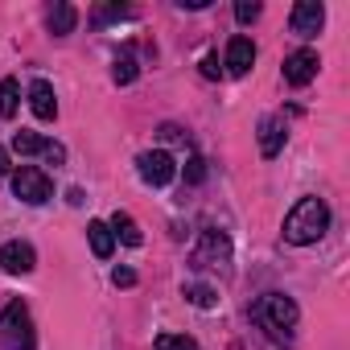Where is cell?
<instances>
[{
    "mask_svg": "<svg viewBox=\"0 0 350 350\" xmlns=\"http://www.w3.org/2000/svg\"><path fill=\"white\" fill-rule=\"evenodd\" d=\"M325 231H329V206H325L321 198H301V202L288 211V219H284V239L297 243V247L317 243Z\"/></svg>",
    "mask_w": 350,
    "mask_h": 350,
    "instance_id": "6da1fadb",
    "label": "cell"
},
{
    "mask_svg": "<svg viewBox=\"0 0 350 350\" xmlns=\"http://www.w3.org/2000/svg\"><path fill=\"white\" fill-rule=\"evenodd\" d=\"M0 342H5V350H33V317L25 301L5 305V313H0Z\"/></svg>",
    "mask_w": 350,
    "mask_h": 350,
    "instance_id": "7a4b0ae2",
    "label": "cell"
},
{
    "mask_svg": "<svg viewBox=\"0 0 350 350\" xmlns=\"http://www.w3.org/2000/svg\"><path fill=\"white\" fill-rule=\"evenodd\" d=\"M13 194H17L21 202H29V206H42V202L54 198V182L46 178L38 165H21V169L13 173Z\"/></svg>",
    "mask_w": 350,
    "mask_h": 350,
    "instance_id": "3957f363",
    "label": "cell"
},
{
    "mask_svg": "<svg viewBox=\"0 0 350 350\" xmlns=\"http://www.w3.org/2000/svg\"><path fill=\"white\" fill-rule=\"evenodd\" d=\"M136 173H140V182L144 186H152V190H161V186H169L173 178H178V161H173L169 152H140L136 157Z\"/></svg>",
    "mask_w": 350,
    "mask_h": 350,
    "instance_id": "277c9868",
    "label": "cell"
},
{
    "mask_svg": "<svg viewBox=\"0 0 350 350\" xmlns=\"http://www.w3.org/2000/svg\"><path fill=\"white\" fill-rule=\"evenodd\" d=\"M260 321L268 325V329H293L297 325V301L293 297H284V293H268L264 297V305H260Z\"/></svg>",
    "mask_w": 350,
    "mask_h": 350,
    "instance_id": "5b68a950",
    "label": "cell"
},
{
    "mask_svg": "<svg viewBox=\"0 0 350 350\" xmlns=\"http://www.w3.org/2000/svg\"><path fill=\"white\" fill-rule=\"evenodd\" d=\"M317 66H321V58H317V50H293L288 58H284V83H293V87H305V83H313L317 79Z\"/></svg>",
    "mask_w": 350,
    "mask_h": 350,
    "instance_id": "8992f818",
    "label": "cell"
},
{
    "mask_svg": "<svg viewBox=\"0 0 350 350\" xmlns=\"http://www.w3.org/2000/svg\"><path fill=\"white\" fill-rule=\"evenodd\" d=\"M33 264H38V252L25 239H9L5 247H0V268H5L9 276H25V272H33Z\"/></svg>",
    "mask_w": 350,
    "mask_h": 350,
    "instance_id": "52a82bcc",
    "label": "cell"
},
{
    "mask_svg": "<svg viewBox=\"0 0 350 350\" xmlns=\"http://www.w3.org/2000/svg\"><path fill=\"white\" fill-rule=\"evenodd\" d=\"M293 33L297 38H317V29L325 25V5L321 0H301V5L293 9Z\"/></svg>",
    "mask_w": 350,
    "mask_h": 350,
    "instance_id": "ba28073f",
    "label": "cell"
},
{
    "mask_svg": "<svg viewBox=\"0 0 350 350\" xmlns=\"http://www.w3.org/2000/svg\"><path fill=\"white\" fill-rule=\"evenodd\" d=\"M252 62H256V46H252V38H231V46H227V75H247L252 70Z\"/></svg>",
    "mask_w": 350,
    "mask_h": 350,
    "instance_id": "9c48e42d",
    "label": "cell"
},
{
    "mask_svg": "<svg viewBox=\"0 0 350 350\" xmlns=\"http://www.w3.org/2000/svg\"><path fill=\"white\" fill-rule=\"evenodd\" d=\"M29 107H33L38 120H54L58 116V99H54V87L46 79H33L29 83Z\"/></svg>",
    "mask_w": 350,
    "mask_h": 350,
    "instance_id": "30bf717a",
    "label": "cell"
},
{
    "mask_svg": "<svg viewBox=\"0 0 350 350\" xmlns=\"http://www.w3.org/2000/svg\"><path fill=\"white\" fill-rule=\"evenodd\" d=\"M284 136H288V132H284V120H280V116H268V120L260 124V152H264V157H276V152L284 148Z\"/></svg>",
    "mask_w": 350,
    "mask_h": 350,
    "instance_id": "8fae6325",
    "label": "cell"
},
{
    "mask_svg": "<svg viewBox=\"0 0 350 350\" xmlns=\"http://www.w3.org/2000/svg\"><path fill=\"white\" fill-rule=\"evenodd\" d=\"M107 227H111V235H116L120 243H128V247H140V243H144V235H140L136 219H132V215H124V211H116Z\"/></svg>",
    "mask_w": 350,
    "mask_h": 350,
    "instance_id": "7c38bea8",
    "label": "cell"
},
{
    "mask_svg": "<svg viewBox=\"0 0 350 350\" xmlns=\"http://www.w3.org/2000/svg\"><path fill=\"white\" fill-rule=\"evenodd\" d=\"M46 25H50V33H54V38H66V33L79 25L75 5H66V0H62V5H54V9H50V17H46Z\"/></svg>",
    "mask_w": 350,
    "mask_h": 350,
    "instance_id": "4fadbf2b",
    "label": "cell"
},
{
    "mask_svg": "<svg viewBox=\"0 0 350 350\" xmlns=\"http://www.w3.org/2000/svg\"><path fill=\"white\" fill-rule=\"evenodd\" d=\"M87 239H91V252H95L99 260H107V256H111V247H116L111 227H107V223H99V219H91V223H87Z\"/></svg>",
    "mask_w": 350,
    "mask_h": 350,
    "instance_id": "5bb4252c",
    "label": "cell"
},
{
    "mask_svg": "<svg viewBox=\"0 0 350 350\" xmlns=\"http://www.w3.org/2000/svg\"><path fill=\"white\" fill-rule=\"evenodd\" d=\"M136 75H140V66H136V54H132V46H124V50L116 54V66H111V79H116L120 87H128V83H136Z\"/></svg>",
    "mask_w": 350,
    "mask_h": 350,
    "instance_id": "9a60e30c",
    "label": "cell"
},
{
    "mask_svg": "<svg viewBox=\"0 0 350 350\" xmlns=\"http://www.w3.org/2000/svg\"><path fill=\"white\" fill-rule=\"evenodd\" d=\"M50 144H54V140H42L38 132H25V128H21V132H13V148H17L21 157H46V148H50Z\"/></svg>",
    "mask_w": 350,
    "mask_h": 350,
    "instance_id": "2e32d148",
    "label": "cell"
},
{
    "mask_svg": "<svg viewBox=\"0 0 350 350\" xmlns=\"http://www.w3.org/2000/svg\"><path fill=\"white\" fill-rule=\"evenodd\" d=\"M17 107H21V87H17V79H0V116L13 120Z\"/></svg>",
    "mask_w": 350,
    "mask_h": 350,
    "instance_id": "e0dca14e",
    "label": "cell"
},
{
    "mask_svg": "<svg viewBox=\"0 0 350 350\" xmlns=\"http://www.w3.org/2000/svg\"><path fill=\"white\" fill-rule=\"evenodd\" d=\"M124 17H128V5H99V9L91 13V25H95V29H103V25L124 21Z\"/></svg>",
    "mask_w": 350,
    "mask_h": 350,
    "instance_id": "ac0fdd59",
    "label": "cell"
},
{
    "mask_svg": "<svg viewBox=\"0 0 350 350\" xmlns=\"http://www.w3.org/2000/svg\"><path fill=\"white\" fill-rule=\"evenodd\" d=\"M186 297H190L198 309H215V301H219V293H215L211 284H186Z\"/></svg>",
    "mask_w": 350,
    "mask_h": 350,
    "instance_id": "d6986e66",
    "label": "cell"
},
{
    "mask_svg": "<svg viewBox=\"0 0 350 350\" xmlns=\"http://www.w3.org/2000/svg\"><path fill=\"white\" fill-rule=\"evenodd\" d=\"M157 350H202L194 338H186V334H161L157 338Z\"/></svg>",
    "mask_w": 350,
    "mask_h": 350,
    "instance_id": "ffe728a7",
    "label": "cell"
},
{
    "mask_svg": "<svg viewBox=\"0 0 350 350\" xmlns=\"http://www.w3.org/2000/svg\"><path fill=\"white\" fill-rule=\"evenodd\" d=\"M260 17V5H256V0H239V5H235V21L239 25H252Z\"/></svg>",
    "mask_w": 350,
    "mask_h": 350,
    "instance_id": "44dd1931",
    "label": "cell"
},
{
    "mask_svg": "<svg viewBox=\"0 0 350 350\" xmlns=\"http://www.w3.org/2000/svg\"><path fill=\"white\" fill-rule=\"evenodd\" d=\"M206 178V161L202 157H190V165H186V182H202Z\"/></svg>",
    "mask_w": 350,
    "mask_h": 350,
    "instance_id": "7402d4cb",
    "label": "cell"
},
{
    "mask_svg": "<svg viewBox=\"0 0 350 350\" xmlns=\"http://www.w3.org/2000/svg\"><path fill=\"white\" fill-rule=\"evenodd\" d=\"M111 284H116V288H132V284H136V272H132V268H116V272H111Z\"/></svg>",
    "mask_w": 350,
    "mask_h": 350,
    "instance_id": "603a6c76",
    "label": "cell"
},
{
    "mask_svg": "<svg viewBox=\"0 0 350 350\" xmlns=\"http://www.w3.org/2000/svg\"><path fill=\"white\" fill-rule=\"evenodd\" d=\"M202 75H206V79H219V58H215V54L202 58Z\"/></svg>",
    "mask_w": 350,
    "mask_h": 350,
    "instance_id": "cb8c5ba5",
    "label": "cell"
},
{
    "mask_svg": "<svg viewBox=\"0 0 350 350\" xmlns=\"http://www.w3.org/2000/svg\"><path fill=\"white\" fill-rule=\"evenodd\" d=\"M211 0H178V9H206Z\"/></svg>",
    "mask_w": 350,
    "mask_h": 350,
    "instance_id": "d4e9b609",
    "label": "cell"
},
{
    "mask_svg": "<svg viewBox=\"0 0 350 350\" xmlns=\"http://www.w3.org/2000/svg\"><path fill=\"white\" fill-rule=\"evenodd\" d=\"M0 173H9V152L0 148Z\"/></svg>",
    "mask_w": 350,
    "mask_h": 350,
    "instance_id": "484cf974",
    "label": "cell"
}]
</instances>
